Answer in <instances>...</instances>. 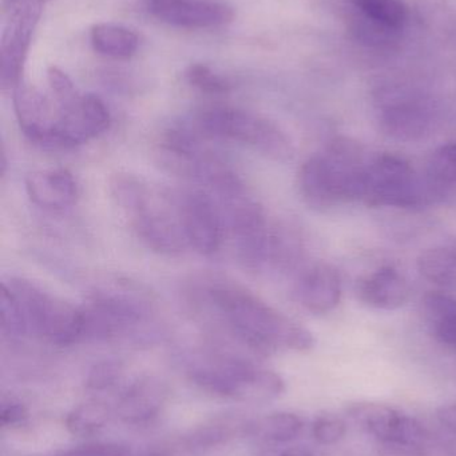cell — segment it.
Listing matches in <instances>:
<instances>
[{"label": "cell", "mask_w": 456, "mask_h": 456, "mask_svg": "<svg viewBox=\"0 0 456 456\" xmlns=\"http://www.w3.org/2000/svg\"><path fill=\"white\" fill-rule=\"evenodd\" d=\"M200 307L230 335L254 353L312 350L310 330L292 321L241 284L209 279L198 287Z\"/></svg>", "instance_id": "cell-1"}, {"label": "cell", "mask_w": 456, "mask_h": 456, "mask_svg": "<svg viewBox=\"0 0 456 456\" xmlns=\"http://www.w3.org/2000/svg\"><path fill=\"white\" fill-rule=\"evenodd\" d=\"M110 192L145 247L170 257L189 248L179 218L178 195L163 192L128 173L112 176Z\"/></svg>", "instance_id": "cell-2"}, {"label": "cell", "mask_w": 456, "mask_h": 456, "mask_svg": "<svg viewBox=\"0 0 456 456\" xmlns=\"http://www.w3.org/2000/svg\"><path fill=\"white\" fill-rule=\"evenodd\" d=\"M369 160L358 142L344 136L335 138L324 151L312 155L300 168L302 197L319 210L339 203L363 202Z\"/></svg>", "instance_id": "cell-3"}, {"label": "cell", "mask_w": 456, "mask_h": 456, "mask_svg": "<svg viewBox=\"0 0 456 456\" xmlns=\"http://www.w3.org/2000/svg\"><path fill=\"white\" fill-rule=\"evenodd\" d=\"M187 374L201 390L221 398L262 402L286 393V382L278 372L228 354L193 362Z\"/></svg>", "instance_id": "cell-4"}, {"label": "cell", "mask_w": 456, "mask_h": 456, "mask_svg": "<svg viewBox=\"0 0 456 456\" xmlns=\"http://www.w3.org/2000/svg\"><path fill=\"white\" fill-rule=\"evenodd\" d=\"M195 127L208 139L235 142L251 147L276 162H289L294 146L286 131L275 122L248 110L213 106L195 117Z\"/></svg>", "instance_id": "cell-5"}, {"label": "cell", "mask_w": 456, "mask_h": 456, "mask_svg": "<svg viewBox=\"0 0 456 456\" xmlns=\"http://www.w3.org/2000/svg\"><path fill=\"white\" fill-rule=\"evenodd\" d=\"M3 283L15 295L29 334L56 346L82 342L79 307L24 278L12 276Z\"/></svg>", "instance_id": "cell-6"}, {"label": "cell", "mask_w": 456, "mask_h": 456, "mask_svg": "<svg viewBox=\"0 0 456 456\" xmlns=\"http://www.w3.org/2000/svg\"><path fill=\"white\" fill-rule=\"evenodd\" d=\"M442 187L418 175L403 158L380 154L369 160L363 202L371 208H420L431 205Z\"/></svg>", "instance_id": "cell-7"}, {"label": "cell", "mask_w": 456, "mask_h": 456, "mask_svg": "<svg viewBox=\"0 0 456 456\" xmlns=\"http://www.w3.org/2000/svg\"><path fill=\"white\" fill-rule=\"evenodd\" d=\"M211 197L221 210L238 259L251 270L267 267L273 227L264 208L248 194L244 183Z\"/></svg>", "instance_id": "cell-8"}, {"label": "cell", "mask_w": 456, "mask_h": 456, "mask_svg": "<svg viewBox=\"0 0 456 456\" xmlns=\"http://www.w3.org/2000/svg\"><path fill=\"white\" fill-rule=\"evenodd\" d=\"M83 340H109L136 334L152 319L153 311L144 297L125 289L94 292L80 305Z\"/></svg>", "instance_id": "cell-9"}, {"label": "cell", "mask_w": 456, "mask_h": 456, "mask_svg": "<svg viewBox=\"0 0 456 456\" xmlns=\"http://www.w3.org/2000/svg\"><path fill=\"white\" fill-rule=\"evenodd\" d=\"M55 122L43 147L74 149L109 130L112 123L109 107L95 94H80L72 101L58 104Z\"/></svg>", "instance_id": "cell-10"}, {"label": "cell", "mask_w": 456, "mask_h": 456, "mask_svg": "<svg viewBox=\"0 0 456 456\" xmlns=\"http://www.w3.org/2000/svg\"><path fill=\"white\" fill-rule=\"evenodd\" d=\"M382 130L396 141L415 142L434 131L436 111L422 94L407 88L382 91L377 101Z\"/></svg>", "instance_id": "cell-11"}, {"label": "cell", "mask_w": 456, "mask_h": 456, "mask_svg": "<svg viewBox=\"0 0 456 456\" xmlns=\"http://www.w3.org/2000/svg\"><path fill=\"white\" fill-rule=\"evenodd\" d=\"M347 412L367 433L383 444L411 452L427 444V430L415 418L387 404L361 402L350 404Z\"/></svg>", "instance_id": "cell-12"}, {"label": "cell", "mask_w": 456, "mask_h": 456, "mask_svg": "<svg viewBox=\"0 0 456 456\" xmlns=\"http://www.w3.org/2000/svg\"><path fill=\"white\" fill-rule=\"evenodd\" d=\"M43 0H26L12 8L0 43V86L15 90L23 80L24 63L32 35L42 15Z\"/></svg>", "instance_id": "cell-13"}, {"label": "cell", "mask_w": 456, "mask_h": 456, "mask_svg": "<svg viewBox=\"0 0 456 456\" xmlns=\"http://www.w3.org/2000/svg\"><path fill=\"white\" fill-rule=\"evenodd\" d=\"M179 218L189 248L198 254H216L224 240L221 210L206 190H192L178 195Z\"/></svg>", "instance_id": "cell-14"}, {"label": "cell", "mask_w": 456, "mask_h": 456, "mask_svg": "<svg viewBox=\"0 0 456 456\" xmlns=\"http://www.w3.org/2000/svg\"><path fill=\"white\" fill-rule=\"evenodd\" d=\"M150 15L177 28L211 29L235 20V8L219 0H146Z\"/></svg>", "instance_id": "cell-15"}, {"label": "cell", "mask_w": 456, "mask_h": 456, "mask_svg": "<svg viewBox=\"0 0 456 456\" xmlns=\"http://www.w3.org/2000/svg\"><path fill=\"white\" fill-rule=\"evenodd\" d=\"M294 297L310 313H329L342 299L339 273L328 265H316L308 268L297 281Z\"/></svg>", "instance_id": "cell-16"}, {"label": "cell", "mask_w": 456, "mask_h": 456, "mask_svg": "<svg viewBox=\"0 0 456 456\" xmlns=\"http://www.w3.org/2000/svg\"><path fill=\"white\" fill-rule=\"evenodd\" d=\"M26 192L37 208L63 211L77 202L78 184L66 168H50L29 174L26 178Z\"/></svg>", "instance_id": "cell-17"}, {"label": "cell", "mask_w": 456, "mask_h": 456, "mask_svg": "<svg viewBox=\"0 0 456 456\" xmlns=\"http://www.w3.org/2000/svg\"><path fill=\"white\" fill-rule=\"evenodd\" d=\"M165 383L157 378H139L131 383L117 404V415L129 425H142L154 419L168 401Z\"/></svg>", "instance_id": "cell-18"}, {"label": "cell", "mask_w": 456, "mask_h": 456, "mask_svg": "<svg viewBox=\"0 0 456 456\" xmlns=\"http://www.w3.org/2000/svg\"><path fill=\"white\" fill-rule=\"evenodd\" d=\"M13 109L24 136L43 147L56 115L47 98L37 88L21 82L13 90Z\"/></svg>", "instance_id": "cell-19"}, {"label": "cell", "mask_w": 456, "mask_h": 456, "mask_svg": "<svg viewBox=\"0 0 456 456\" xmlns=\"http://www.w3.org/2000/svg\"><path fill=\"white\" fill-rule=\"evenodd\" d=\"M407 279L394 267H382L359 284L361 302L377 310L394 311L403 307L410 299Z\"/></svg>", "instance_id": "cell-20"}, {"label": "cell", "mask_w": 456, "mask_h": 456, "mask_svg": "<svg viewBox=\"0 0 456 456\" xmlns=\"http://www.w3.org/2000/svg\"><path fill=\"white\" fill-rule=\"evenodd\" d=\"M91 45L106 58L130 59L139 47V37L133 29L117 23H98L90 31Z\"/></svg>", "instance_id": "cell-21"}, {"label": "cell", "mask_w": 456, "mask_h": 456, "mask_svg": "<svg viewBox=\"0 0 456 456\" xmlns=\"http://www.w3.org/2000/svg\"><path fill=\"white\" fill-rule=\"evenodd\" d=\"M420 273L433 283L456 287V244L427 249L418 259Z\"/></svg>", "instance_id": "cell-22"}, {"label": "cell", "mask_w": 456, "mask_h": 456, "mask_svg": "<svg viewBox=\"0 0 456 456\" xmlns=\"http://www.w3.org/2000/svg\"><path fill=\"white\" fill-rule=\"evenodd\" d=\"M112 411L99 399L83 402L71 410L66 418V428L72 436H91L109 423Z\"/></svg>", "instance_id": "cell-23"}, {"label": "cell", "mask_w": 456, "mask_h": 456, "mask_svg": "<svg viewBox=\"0 0 456 456\" xmlns=\"http://www.w3.org/2000/svg\"><path fill=\"white\" fill-rule=\"evenodd\" d=\"M425 307L435 327L438 339L449 347L456 346V297L433 292L425 297Z\"/></svg>", "instance_id": "cell-24"}, {"label": "cell", "mask_w": 456, "mask_h": 456, "mask_svg": "<svg viewBox=\"0 0 456 456\" xmlns=\"http://www.w3.org/2000/svg\"><path fill=\"white\" fill-rule=\"evenodd\" d=\"M402 29L394 28L382 21L369 18L366 13L356 10L351 19V32L356 40L374 48L393 47L399 40Z\"/></svg>", "instance_id": "cell-25"}, {"label": "cell", "mask_w": 456, "mask_h": 456, "mask_svg": "<svg viewBox=\"0 0 456 456\" xmlns=\"http://www.w3.org/2000/svg\"><path fill=\"white\" fill-rule=\"evenodd\" d=\"M304 428L302 418L292 412H273L257 423L256 430L262 438L276 444L294 441Z\"/></svg>", "instance_id": "cell-26"}, {"label": "cell", "mask_w": 456, "mask_h": 456, "mask_svg": "<svg viewBox=\"0 0 456 456\" xmlns=\"http://www.w3.org/2000/svg\"><path fill=\"white\" fill-rule=\"evenodd\" d=\"M240 428H243L240 423L229 419L214 420L190 431L185 436L184 444L192 450L211 449L232 439Z\"/></svg>", "instance_id": "cell-27"}, {"label": "cell", "mask_w": 456, "mask_h": 456, "mask_svg": "<svg viewBox=\"0 0 456 456\" xmlns=\"http://www.w3.org/2000/svg\"><path fill=\"white\" fill-rule=\"evenodd\" d=\"M353 7L394 28H403L407 10L402 0H351Z\"/></svg>", "instance_id": "cell-28"}, {"label": "cell", "mask_w": 456, "mask_h": 456, "mask_svg": "<svg viewBox=\"0 0 456 456\" xmlns=\"http://www.w3.org/2000/svg\"><path fill=\"white\" fill-rule=\"evenodd\" d=\"M185 77L192 87L209 95H221L233 90V83L230 79L214 71L206 64H190L185 71Z\"/></svg>", "instance_id": "cell-29"}, {"label": "cell", "mask_w": 456, "mask_h": 456, "mask_svg": "<svg viewBox=\"0 0 456 456\" xmlns=\"http://www.w3.org/2000/svg\"><path fill=\"white\" fill-rule=\"evenodd\" d=\"M0 327L8 337L21 338L29 335L26 321L15 295L2 281L0 287Z\"/></svg>", "instance_id": "cell-30"}, {"label": "cell", "mask_w": 456, "mask_h": 456, "mask_svg": "<svg viewBox=\"0 0 456 456\" xmlns=\"http://www.w3.org/2000/svg\"><path fill=\"white\" fill-rule=\"evenodd\" d=\"M123 366L118 361H102L94 364L86 378V387L91 391H104L114 387L122 379Z\"/></svg>", "instance_id": "cell-31"}, {"label": "cell", "mask_w": 456, "mask_h": 456, "mask_svg": "<svg viewBox=\"0 0 456 456\" xmlns=\"http://www.w3.org/2000/svg\"><path fill=\"white\" fill-rule=\"evenodd\" d=\"M347 434V426L344 420L334 415H320L313 422L312 436L318 444L331 446L342 441Z\"/></svg>", "instance_id": "cell-32"}, {"label": "cell", "mask_w": 456, "mask_h": 456, "mask_svg": "<svg viewBox=\"0 0 456 456\" xmlns=\"http://www.w3.org/2000/svg\"><path fill=\"white\" fill-rule=\"evenodd\" d=\"M47 80L55 96L56 104L67 103L79 95L71 77L59 67H48Z\"/></svg>", "instance_id": "cell-33"}, {"label": "cell", "mask_w": 456, "mask_h": 456, "mask_svg": "<svg viewBox=\"0 0 456 456\" xmlns=\"http://www.w3.org/2000/svg\"><path fill=\"white\" fill-rule=\"evenodd\" d=\"M29 419V410L16 399H4L0 404V423L3 428H19Z\"/></svg>", "instance_id": "cell-34"}, {"label": "cell", "mask_w": 456, "mask_h": 456, "mask_svg": "<svg viewBox=\"0 0 456 456\" xmlns=\"http://www.w3.org/2000/svg\"><path fill=\"white\" fill-rule=\"evenodd\" d=\"M130 450L118 444H88L78 447L62 456H128Z\"/></svg>", "instance_id": "cell-35"}, {"label": "cell", "mask_w": 456, "mask_h": 456, "mask_svg": "<svg viewBox=\"0 0 456 456\" xmlns=\"http://www.w3.org/2000/svg\"><path fill=\"white\" fill-rule=\"evenodd\" d=\"M436 417L447 430L456 434V403L442 406L436 412Z\"/></svg>", "instance_id": "cell-36"}, {"label": "cell", "mask_w": 456, "mask_h": 456, "mask_svg": "<svg viewBox=\"0 0 456 456\" xmlns=\"http://www.w3.org/2000/svg\"><path fill=\"white\" fill-rule=\"evenodd\" d=\"M280 456H316L310 450L302 449V447H292L281 452Z\"/></svg>", "instance_id": "cell-37"}, {"label": "cell", "mask_w": 456, "mask_h": 456, "mask_svg": "<svg viewBox=\"0 0 456 456\" xmlns=\"http://www.w3.org/2000/svg\"><path fill=\"white\" fill-rule=\"evenodd\" d=\"M438 151L456 163V143L446 144V146L441 147Z\"/></svg>", "instance_id": "cell-38"}, {"label": "cell", "mask_w": 456, "mask_h": 456, "mask_svg": "<svg viewBox=\"0 0 456 456\" xmlns=\"http://www.w3.org/2000/svg\"><path fill=\"white\" fill-rule=\"evenodd\" d=\"M23 2H26V0H7V3L11 5V8H15L16 5H19Z\"/></svg>", "instance_id": "cell-39"}, {"label": "cell", "mask_w": 456, "mask_h": 456, "mask_svg": "<svg viewBox=\"0 0 456 456\" xmlns=\"http://www.w3.org/2000/svg\"><path fill=\"white\" fill-rule=\"evenodd\" d=\"M147 456H163L162 454H150V455H147Z\"/></svg>", "instance_id": "cell-40"}, {"label": "cell", "mask_w": 456, "mask_h": 456, "mask_svg": "<svg viewBox=\"0 0 456 456\" xmlns=\"http://www.w3.org/2000/svg\"><path fill=\"white\" fill-rule=\"evenodd\" d=\"M456 351V350H455Z\"/></svg>", "instance_id": "cell-41"}]
</instances>
